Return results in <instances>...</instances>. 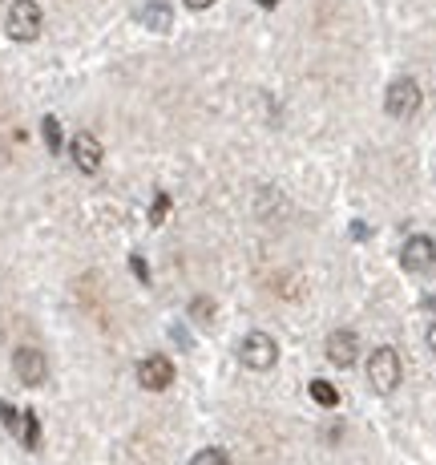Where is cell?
<instances>
[{"label": "cell", "mask_w": 436, "mask_h": 465, "mask_svg": "<svg viewBox=\"0 0 436 465\" xmlns=\"http://www.w3.org/2000/svg\"><path fill=\"white\" fill-rule=\"evenodd\" d=\"M41 134H44V146H49V154H61V146H65V138H61V122L53 118V114L41 122Z\"/></svg>", "instance_id": "13"}, {"label": "cell", "mask_w": 436, "mask_h": 465, "mask_svg": "<svg viewBox=\"0 0 436 465\" xmlns=\"http://www.w3.org/2000/svg\"><path fill=\"white\" fill-rule=\"evenodd\" d=\"M166 211H170V194H158V199H154V211H150V223L158 227V223L166 219Z\"/></svg>", "instance_id": "17"}, {"label": "cell", "mask_w": 436, "mask_h": 465, "mask_svg": "<svg viewBox=\"0 0 436 465\" xmlns=\"http://www.w3.org/2000/svg\"><path fill=\"white\" fill-rule=\"evenodd\" d=\"M182 5H186V8H194V13H202V8H210L215 0H182Z\"/></svg>", "instance_id": "19"}, {"label": "cell", "mask_w": 436, "mask_h": 465, "mask_svg": "<svg viewBox=\"0 0 436 465\" xmlns=\"http://www.w3.org/2000/svg\"><path fill=\"white\" fill-rule=\"evenodd\" d=\"M13 372L21 384H29V389H37V384H44V377H49V361H44L41 348L33 344H21L13 352Z\"/></svg>", "instance_id": "5"}, {"label": "cell", "mask_w": 436, "mask_h": 465, "mask_svg": "<svg viewBox=\"0 0 436 465\" xmlns=\"http://www.w3.org/2000/svg\"><path fill=\"white\" fill-rule=\"evenodd\" d=\"M69 158H73V166L82 170V174H97V170H102L105 150H102V142H97L93 134H73V138H69Z\"/></svg>", "instance_id": "8"}, {"label": "cell", "mask_w": 436, "mask_h": 465, "mask_svg": "<svg viewBox=\"0 0 436 465\" xmlns=\"http://www.w3.org/2000/svg\"><path fill=\"white\" fill-rule=\"evenodd\" d=\"M190 316L199 320V324L215 320V300H210V296H194V303H190Z\"/></svg>", "instance_id": "14"}, {"label": "cell", "mask_w": 436, "mask_h": 465, "mask_svg": "<svg viewBox=\"0 0 436 465\" xmlns=\"http://www.w3.org/2000/svg\"><path fill=\"white\" fill-rule=\"evenodd\" d=\"M324 352H327V364H335V369H352V364L360 361V336H355L352 328H335V332L327 336Z\"/></svg>", "instance_id": "7"}, {"label": "cell", "mask_w": 436, "mask_h": 465, "mask_svg": "<svg viewBox=\"0 0 436 465\" xmlns=\"http://www.w3.org/2000/svg\"><path fill=\"white\" fill-rule=\"evenodd\" d=\"M130 267H133V275H138L141 283H150V272H146V259L141 255H130Z\"/></svg>", "instance_id": "18"}, {"label": "cell", "mask_w": 436, "mask_h": 465, "mask_svg": "<svg viewBox=\"0 0 436 465\" xmlns=\"http://www.w3.org/2000/svg\"><path fill=\"white\" fill-rule=\"evenodd\" d=\"M190 465H230V458H227V450H199Z\"/></svg>", "instance_id": "16"}, {"label": "cell", "mask_w": 436, "mask_h": 465, "mask_svg": "<svg viewBox=\"0 0 436 465\" xmlns=\"http://www.w3.org/2000/svg\"><path fill=\"white\" fill-rule=\"evenodd\" d=\"M400 267H404V272H416V275L432 272L436 267V239L432 235H408V243L400 247Z\"/></svg>", "instance_id": "6"}, {"label": "cell", "mask_w": 436, "mask_h": 465, "mask_svg": "<svg viewBox=\"0 0 436 465\" xmlns=\"http://www.w3.org/2000/svg\"><path fill=\"white\" fill-rule=\"evenodd\" d=\"M141 25H146L150 33H170L174 8L166 5V0H146V5H141Z\"/></svg>", "instance_id": "10"}, {"label": "cell", "mask_w": 436, "mask_h": 465, "mask_svg": "<svg viewBox=\"0 0 436 465\" xmlns=\"http://www.w3.org/2000/svg\"><path fill=\"white\" fill-rule=\"evenodd\" d=\"M421 105H424V94H421V82H412V77H396V82L384 89V110L392 114V118H412Z\"/></svg>", "instance_id": "4"}, {"label": "cell", "mask_w": 436, "mask_h": 465, "mask_svg": "<svg viewBox=\"0 0 436 465\" xmlns=\"http://www.w3.org/2000/svg\"><path fill=\"white\" fill-rule=\"evenodd\" d=\"M311 401H315V405H324V409H335V405H340V392H335L332 381H311Z\"/></svg>", "instance_id": "12"}, {"label": "cell", "mask_w": 436, "mask_h": 465, "mask_svg": "<svg viewBox=\"0 0 436 465\" xmlns=\"http://www.w3.org/2000/svg\"><path fill=\"white\" fill-rule=\"evenodd\" d=\"M400 381H404V364H400V352L392 344H380L372 348L368 356V384L380 392V397H392L400 389Z\"/></svg>", "instance_id": "1"}, {"label": "cell", "mask_w": 436, "mask_h": 465, "mask_svg": "<svg viewBox=\"0 0 436 465\" xmlns=\"http://www.w3.org/2000/svg\"><path fill=\"white\" fill-rule=\"evenodd\" d=\"M255 5H259V8H266V13H271V8H279L283 0H255Z\"/></svg>", "instance_id": "20"}, {"label": "cell", "mask_w": 436, "mask_h": 465, "mask_svg": "<svg viewBox=\"0 0 436 465\" xmlns=\"http://www.w3.org/2000/svg\"><path fill=\"white\" fill-rule=\"evenodd\" d=\"M41 25H44V16H41V5H37V0H13V5H8V13H5V33H8L13 41H21V45L37 41V37H41Z\"/></svg>", "instance_id": "2"}, {"label": "cell", "mask_w": 436, "mask_h": 465, "mask_svg": "<svg viewBox=\"0 0 436 465\" xmlns=\"http://www.w3.org/2000/svg\"><path fill=\"white\" fill-rule=\"evenodd\" d=\"M138 384L150 392H166L174 384V364L170 356H146V361L138 364Z\"/></svg>", "instance_id": "9"}, {"label": "cell", "mask_w": 436, "mask_h": 465, "mask_svg": "<svg viewBox=\"0 0 436 465\" xmlns=\"http://www.w3.org/2000/svg\"><path fill=\"white\" fill-rule=\"evenodd\" d=\"M0 421H5V429H8L13 437H21V413H16L8 401H0Z\"/></svg>", "instance_id": "15"}, {"label": "cell", "mask_w": 436, "mask_h": 465, "mask_svg": "<svg viewBox=\"0 0 436 465\" xmlns=\"http://www.w3.org/2000/svg\"><path fill=\"white\" fill-rule=\"evenodd\" d=\"M429 348H432V356H436V324L429 328Z\"/></svg>", "instance_id": "21"}, {"label": "cell", "mask_w": 436, "mask_h": 465, "mask_svg": "<svg viewBox=\"0 0 436 465\" xmlns=\"http://www.w3.org/2000/svg\"><path fill=\"white\" fill-rule=\"evenodd\" d=\"M21 441H24V450H37L41 445V421H37L33 409H24L21 413Z\"/></svg>", "instance_id": "11"}, {"label": "cell", "mask_w": 436, "mask_h": 465, "mask_svg": "<svg viewBox=\"0 0 436 465\" xmlns=\"http://www.w3.org/2000/svg\"><path fill=\"white\" fill-rule=\"evenodd\" d=\"M238 361L251 372H266L279 364V344H275L271 332H247L243 344H238Z\"/></svg>", "instance_id": "3"}]
</instances>
